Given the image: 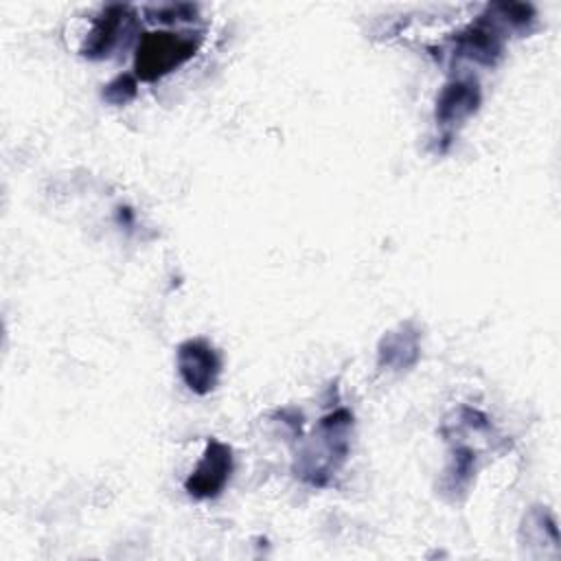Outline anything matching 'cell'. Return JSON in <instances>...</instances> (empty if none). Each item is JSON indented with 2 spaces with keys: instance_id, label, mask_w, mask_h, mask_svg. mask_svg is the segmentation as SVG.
Listing matches in <instances>:
<instances>
[{
  "instance_id": "cell-10",
  "label": "cell",
  "mask_w": 561,
  "mask_h": 561,
  "mask_svg": "<svg viewBox=\"0 0 561 561\" xmlns=\"http://www.w3.org/2000/svg\"><path fill=\"white\" fill-rule=\"evenodd\" d=\"M473 465H476V454L469 447H458L456 454H454L451 469H447V473L451 478L449 486L451 489H462L471 480Z\"/></svg>"
},
{
  "instance_id": "cell-3",
  "label": "cell",
  "mask_w": 561,
  "mask_h": 561,
  "mask_svg": "<svg viewBox=\"0 0 561 561\" xmlns=\"http://www.w3.org/2000/svg\"><path fill=\"white\" fill-rule=\"evenodd\" d=\"M230 473H232L230 447L217 438H210L204 447L199 462L186 478L184 489L188 491V495H193L197 500L217 497L224 491V486L228 484Z\"/></svg>"
},
{
  "instance_id": "cell-9",
  "label": "cell",
  "mask_w": 561,
  "mask_h": 561,
  "mask_svg": "<svg viewBox=\"0 0 561 561\" xmlns=\"http://www.w3.org/2000/svg\"><path fill=\"white\" fill-rule=\"evenodd\" d=\"M138 92V79L136 75H118L103 88V99L112 105H125L129 103Z\"/></svg>"
},
{
  "instance_id": "cell-6",
  "label": "cell",
  "mask_w": 561,
  "mask_h": 561,
  "mask_svg": "<svg viewBox=\"0 0 561 561\" xmlns=\"http://www.w3.org/2000/svg\"><path fill=\"white\" fill-rule=\"evenodd\" d=\"M134 20V9L127 4L105 7L92 22V28L83 42L81 53L92 59H103L118 44L121 33L127 31V24Z\"/></svg>"
},
{
  "instance_id": "cell-8",
  "label": "cell",
  "mask_w": 561,
  "mask_h": 561,
  "mask_svg": "<svg viewBox=\"0 0 561 561\" xmlns=\"http://www.w3.org/2000/svg\"><path fill=\"white\" fill-rule=\"evenodd\" d=\"M421 346H419V329L412 322L399 324V329L386 333L379 342L377 362L383 368L403 370L410 368L419 359Z\"/></svg>"
},
{
  "instance_id": "cell-2",
  "label": "cell",
  "mask_w": 561,
  "mask_h": 561,
  "mask_svg": "<svg viewBox=\"0 0 561 561\" xmlns=\"http://www.w3.org/2000/svg\"><path fill=\"white\" fill-rule=\"evenodd\" d=\"M199 35L175 31H151L138 39L134 70L140 81H158L186 64L199 48Z\"/></svg>"
},
{
  "instance_id": "cell-4",
  "label": "cell",
  "mask_w": 561,
  "mask_h": 561,
  "mask_svg": "<svg viewBox=\"0 0 561 561\" xmlns=\"http://www.w3.org/2000/svg\"><path fill=\"white\" fill-rule=\"evenodd\" d=\"M178 370L188 390L208 394L219 381L221 359L206 340H186L178 346Z\"/></svg>"
},
{
  "instance_id": "cell-7",
  "label": "cell",
  "mask_w": 561,
  "mask_h": 561,
  "mask_svg": "<svg viewBox=\"0 0 561 561\" xmlns=\"http://www.w3.org/2000/svg\"><path fill=\"white\" fill-rule=\"evenodd\" d=\"M480 105V88L473 79H454L445 83L436 101V123L451 131L462 125Z\"/></svg>"
},
{
  "instance_id": "cell-1",
  "label": "cell",
  "mask_w": 561,
  "mask_h": 561,
  "mask_svg": "<svg viewBox=\"0 0 561 561\" xmlns=\"http://www.w3.org/2000/svg\"><path fill=\"white\" fill-rule=\"evenodd\" d=\"M351 427L353 414L344 408L322 416L316 425L313 438L300 454V462L296 465L298 476L311 484L324 486L331 473L337 471L348 456Z\"/></svg>"
},
{
  "instance_id": "cell-5",
  "label": "cell",
  "mask_w": 561,
  "mask_h": 561,
  "mask_svg": "<svg viewBox=\"0 0 561 561\" xmlns=\"http://www.w3.org/2000/svg\"><path fill=\"white\" fill-rule=\"evenodd\" d=\"M502 20L493 11V4L486 7V13L480 15L473 24L456 35V48L460 55L480 61V64H495L504 48V28Z\"/></svg>"
},
{
  "instance_id": "cell-11",
  "label": "cell",
  "mask_w": 561,
  "mask_h": 561,
  "mask_svg": "<svg viewBox=\"0 0 561 561\" xmlns=\"http://www.w3.org/2000/svg\"><path fill=\"white\" fill-rule=\"evenodd\" d=\"M195 7L193 4H164L160 9H156V18L160 22H180V20H191L195 15Z\"/></svg>"
}]
</instances>
